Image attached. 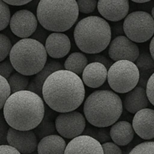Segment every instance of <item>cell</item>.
<instances>
[{
  "label": "cell",
  "mask_w": 154,
  "mask_h": 154,
  "mask_svg": "<svg viewBox=\"0 0 154 154\" xmlns=\"http://www.w3.org/2000/svg\"><path fill=\"white\" fill-rule=\"evenodd\" d=\"M85 93L84 84L79 75L66 69L51 74L42 87L45 102L59 113L75 111L84 102Z\"/></svg>",
  "instance_id": "6da1fadb"
},
{
  "label": "cell",
  "mask_w": 154,
  "mask_h": 154,
  "mask_svg": "<svg viewBox=\"0 0 154 154\" xmlns=\"http://www.w3.org/2000/svg\"><path fill=\"white\" fill-rule=\"evenodd\" d=\"M3 114L10 127L33 130L45 117L44 99L38 93L28 90L11 93L5 104Z\"/></svg>",
  "instance_id": "7a4b0ae2"
},
{
  "label": "cell",
  "mask_w": 154,
  "mask_h": 154,
  "mask_svg": "<svg viewBox=\"0 0 154 154\" xmlns=\"http://www.w3.org/2000/svg\"><path fill=\"white\" fill-rule=\"evenodd\" d=\"M83 110L90 124L97 127H109L121 117L123 105L114 91L96 90L87 98Z\"/></svg>",
  "instance_id": "3957f363"
},
{
  "label": "cell",
  "mask_w": 154,
  "mask_h": 154,
  "mask_svg": "<svg viewBox=\"0 0 154 154\" xmlns=\"http://www.w3.org/2000/svg\"><path fill=\"white\" fill-rule=\"evenodd\" d=\"M79 12L77 0H40L36 17L48 31L63 32L75 25Z\"/></svg>",
  "instance_id": "277c9868"
},
{
  "label": "cell",
  "mask_w": 154,
  "mask_h": 154,
  "mask_svg": "<svg viewBox=\"0 0 154 154\" xmlns=\"http://www.w3.org/2000/svg\"><path fill=\"white\" fill-rule=\"evenodd\" d=\"M74 38L82 52L87 54H99L111 43V28L105 18L87 17L75 26Z\"/></svg>",
  "instance_id": "5b68a950"
},
{
  "label": "cell",
  "mask_w": 154,
  "mask_h": 154,
  "mask_svg": "<svg viewBox=\"0 0 154 154\" xmlns=\"http://www.w3.org/2000/svg\"><path fill=\"white\" fill-rule=\"evenodd\" d=\"M9 60L15 71L32 76L45 67L48 61V53L42 42L26 38L20 39L12 47Z\"/></svg>",
  "instance_id": "8992f818"
},
{
  "label": "cell",
  "mask_w": 154,
  "mask_h": 154,
  "mask_svg": "<svg viewBox=\"0 0 154 154\" xmlns=\"http://www.w3.org/2000/svg\"><path fill=\"white\" fill-rule=\"evenodd\" d=\"M140 71L134 62L129 60L116 61L108 71V83L113 91L126 93L138 86Z\"/></svg>",
  "instance_id": "52a82bcc"
},
{
  "label": "cell",
  "mask_w": 154,
  "mask_h": 154,
  "mask_svg": "<svg viewBox=\"0 0 154 154\" xmlns=\"http://www.w3.org/2000/svg\"><path fill=\"white\" fill-rule=\"evenodd\" d=\"M123 29L126 36L132 42L144 43L154 35V19L146 11H133L124 18Z\"/></svg>",
  "instance_id": "ba28073f"
},
{
  "label": "cell",
  "mask_w": 154,
  "mask_h": 154,
  "mask_svg": "<svg viewBox=\"0 0 154 154\" xmlns=\"http://www.w3.org/2000/svg\"><path fill=\"white\" fill-rule=\"evenodd\" d=\"M86 120L85 117L78 111L60 113L55 119L57 132L63 138L73 139L82 135L87 126Z\"/></svg>",
  "instance_id": "9c48e42d"
},
{
  "label": "cell",
  "mask_w": 154,
  "mask_h": 154,
  "mask_svg": "<svg viewBox=\"0 0 154 154\" xmlns=\"http://www.w3.org/2000/svg\"><path fill=\"white\" fill-rule=\"evenodd\" d=\"M38 25L37 17L32 11L22 9L15 12L10 20V29L20 38H29L35 32Z\"/></svg>",
  "instance_id": "30bf717a"
},
{
  "label": "cell",
  "mask_w": 154,
  "mask_h": 154,
  "mask_svg": "<svg viewBox=\"0 0 154 154\" xmlns=\"http://www.w3.org/2000/svg\"><path fill=\"white\" fill-rule=\"evenodd\" d=\"M139 54L140 51L138 45L127 36H117L111 41L109 45L108 55L114 62L129 60L135 63Z\"/></svg>",
  "instance_id": "8fae6325"
},
{
  "label": "cell",
  "mask_w": 154,
  "mask_h": 154,
  "mask_svg": "<svg viewBox=\"0 0 154 154\" xmlns=\"http://www.w3.org/2000/svg\"><path fill=\"white\" fill-rule=\"evenodd\" d=\"M8 144L16 148L21 154H29L37 150L38 138L32 130H18L9 126Z\"/></svg>",
  "instance_id": "7c38bea8"
},
{
  "label": "cell",
  "mask_w": 154,
  "mask_h": 154,
  "mask_svg": "<svg viewBox=\"0 0 154 154\" xmlns=\"http://www.w3.org/2000/svg\"><path fill=\"white\" fill-rule=\"evenodd\" d=\"M97 8L105 20L118 22L129 14V0H98Z\"/></svg>",
  "instance_id": "4fadbf2b"
},
{
  "label": "cell",
  "mask_w": 154,
  "mask_h": 154,
  "mask_svg": "<svg viewBox=\"0 0 154 154\" xmlns=\"http://www.w3.org/2000/svg\"><path fill=\"white\" fill-rule=\"evenodd\" d=\"M65 154H104V151L99 141L90 135H81L69 141Z\"/></svg>",
  "instance_id": "5bb4252c"
},
{
  "label": "cell",
  "mask_w": 154,
  "mask_h": 154,
  "mask_svg": "<svg viewBox=\"0 0 154 154\" xmlns=\"http://www.w3.org/2000/svg\"><path fill=\"white\" fill-rule=\"evenodd\" d=\"M132 126L135 133L142 139L154 138V110L146 108L135 113Z\"/></svg>",
  "instance_id": "9a60e30c"
},
{
  "label": "cell",
  "mask_w": 154,
  "mask_h": 154,
  "mask_svg": "<svg viewBox=\"0 0 154 154\" xmlns=\"http://www.w3.org/2000/svg\"><path fill=\"white\" fill-rule=\"evenodd\" d=\"M71 41L67 35L59 32H53L45 41V49L53 59L66 57L71 50Z\"/></svg>",
  "instance_id": "2e32d148"
},
{
  "label": "cell",
  "mask_w": 154,
  "mask_h": 154,
  "mask_svg": "<svg viewBox=\"0 0 154 154\" xmlns=\"http://www.w3.org/2000/svg\"><path fill=\"white\" fill-rule=\"evenodd\" d=\"M108 79L106 66L99 62L88 63L82 73V81L84 85L90 88L102 87Z\"/></svg>",
  "instance_id": "e0dca14e"
},
{
  "label": "cell",
  "mask_w": 154,
  "mask_h": 154,
  "mask_svg": "<svg viewBox=\"0 0 154 154\" xmlns=\"http://www.w3.org/2000/svg\"><path fill=\"white\" fill-rule=\"evenodd\" d=\"M123 105L125 109L131 114H135L140 110L147 108L149 99L146 88L142 86H136L133 90L126 93Z\"/></svg>",
  "instance_id": "ac0fdd59"
},
{
  "label": "cell",
  "mask_w": 154,
  "mask_h": 154,
  "mask_svg": "<svg viewBox=\"0 0 154 154\" xmlns=\"http://www.w3.org/2000/svg\"><path fill=\"white\" fill-rule=\"evenodd\" d=\"M135 133L132 124L125 120L117 121L110 129V136L113 142L123 147L132 142Z\"/></svg>",
  "instance_id": "d6986e66"
},
{
  "label": "cell",
  "mask_w": 154,
  "mask_h": 154,
  "mask_svg": "<svg viewBox=\"0 0 154 154\" xmlns=\"http://www.w3.org/2000/svg\"><path fill=\"white\" fill-rule=\"evenodd\" d=\"M60 69H64V66H63L61 63L56 60L48 61L45 67L38 73L35 75L33 79L29 84L26 90L35 92L38 93L39 96H42V87L47 78L54 72L60 70Z\"/></svg>",
  "instance_id": "ffe728a7"
},
{
  "label": "cell",
  "mask_w": 154,
  "mask_h": 154,
  "mask_svg": "<svg viewBox=\"0 0 154 154\" xmlns=\"http://www.w3.org/2000/svg\"><path fill=\"white\" fill-rule=\"evenodd\" d=\"M66 146L63 137L53 134L40 140L37 151L38 154H65Z\"/></svg>",
  "instance_id": "44dd1931"
},
{
  "label": "cell",
  "mask_w": 154,
  "mask_h": 154,
  "mask_svg": "<svg viewBox=\"0 0 154 154\" xmlns=\"http://www.w3.org/2000/svg\"><path fill=\"white\" fill-rule=\"evenodd\" d=\"M88 65V59L80 52L72 53L64 63V69L78 75H82L84 69Z\"/></svg>",
  "instance_id": "7402d4cb"
},
{
  "label": "cell",
  "mask_w": 154,
  "mask_h": 154,
  "mask_svg": "<svg viewBox=\"0 0 154 154\" xmlns=\"http://www.w3.org/2000/svg\"><path fill=\"white\" fill-rule=\"evenodd\" d=\"M7 80L10 85L11 93L26 90L29 84V77L17 72L12 73Z\"/></svg>",
  "instance_id": "603a6c76"
},
{
  "label": "cell",
  "mask_w": 154,
  "mask_h": 154,
  "mask_svg": "<svg viewBox=\"0 0 154 154\" xmlns=\"http://www.w3.org/2000/svg\"><path fill=\"white\" fill-rule=\"evenodd\" d=\"M50 113L51 112L48 111V114H45L44 119L40 124L34 129V132L37 135V138L40 140L48 135H53L57 131L55 122L54 123L51 121V119H50Z\"/></svg>",
  "instance_id": "cb8c5ba5"
},
{
  "label": "cell",
  "mask_w": 154,
  "mask_h": 154,
  "mask_svg": "<svg viewBox=\"0 0 154 154\" xmlns=\"http://www.w3.org/2000/svg\"><path fill=\"white\" fill-rule=\"evenodd\" d=\"M107 128L108 127H97L90 124V126H86L83 134L90 135L99 141L101 144H103L111 139L110 136V130Z\"/></svg>",
  "instance_id": "d4e9b609"
},
{
  "label": "cell",
  "mask_w": 154,
  "mask_h": 154,
  "mask_svg": "<svg viewBox=\"0 0 154 154\" xmlns=\"http://www.w3.org/2000/svg\"><path fill=\"white\" fill-rule=\"evenodd\" d=\"M135 63L140 72H145L154 69V60L151 54L148 53L143 52L139 54Z\"/></svg>",
  "instance_id": "484cf974"
},
{
  "label": "cell",
  "mask_w": 154,
  "mask_h": 154,
  "mask_svg": "<svg viewBox=\"0 0 154 154\" xmlns=\"http://www.w3.org/2000/svg\"><path fill=\"white\" fill-rule=\"evenodd\" d=\"M11 11L8 4L3 0H0V31H2L7 28L10 23Z\"/></svg>",
  "instance_id": "4316f807"
},
{
  "label": "cell",
  "mask_w": 154,
  "mask_h": 154,
  "mask_svg": "<svg viewBox=\"0 0 154 154\" xmlns=\"http://www.w3.org/2000/svg\"><path fill=\"white\" fill-rule=\"evenodd\" d=\"M11 94L8 81L3 76L0 75V111L4 108L6 101Z\"/></svg>",
  "instance_id": "83f0119b"
},
{
  "label": "cell",
  "mask_w": 154,
  "mask_h": 154,
  "mask_svg": "<svg viewBox=\"0 0 154 154\" xmlns=\"http://www.w3.org/2000/svg\"><path fill=\"white\" fill-rule=\"evenodd\" d=\"M10 38L5 35L0 33V62H2L9 56L12 48Z\"/></svg>",
  "instance_id": "f1b7e54d"
},
{
  "label": "cell",
  "mask_w": 154,
  "mask_h": 154,
  "mask_svg": "<svg viewBox=\"0 0 154 154\" xmlns=\"http://www.w3.org/2000/svg\"><path fill=\"white\" fill-rule=\"evenodd\" d=\"M129 154H154V141H144L135 146Z\"/></svg>",
  "instance_id": "f546056e"
},
{
  "label": "cell",
  "mask_w": 154,
  "mask_h": 154,
  "mask_svg": "<svg viewBox=\"0 0 154 154\" xmlns=\"http://www.w3.org/2000/svg\"><path fill=\"white\" fill-rule=\"evenodd\" d=\"M79 11L83 14H90L97 8L98 0H77Z\"/></svg>",
  "instance_id": "4dcf8cb0"
},
{
  "label": "cell",
  "mask_w": 154,
  "mask_h": 154,
  "mask_svg": "<svg viewBox=\"0 0 154 154\" xmlns=\"http://www.w3.org/2000/svg\"><path fill=\"white\" fill-rule=\"evenodd\" d=\"M9 125L5 119L3 112L0 111V145L7 144V135Z\"/></svg>",
  "instance_id": "1f68e13d"
},
{
  "label": "cell",
  "mask_w": 154,
  "mask_h": 154,
  "mask_svg": "<svg viewBox=\"0 0 154 154\" xmlns=\"http://www.w3.org/2000/svg\"><path fill=\"white\" fill-rule=\"evenodd\" d=\"M14 71V69L10 60H5L4 61L0 62V75L8 79L10 75L13 73Z\"/></svg>",
  "instance_id": "d6a6232c"
},
{
  "label": "cell",
  "mask_w": 154,
  "mask_h": 154,
  "mask_svg": "<svg viewBox=\"0 0 154 154\" xmlns=\"http://www.w3.org/2000/svg\"><path fill=\"white\" fill-rule=\"evenodd\" d=\"M102 145L104 154H123L122 150L120 148L119 145L116 144L115 143L108 141L103 143Z\"/></svg>",
  "instance_id": "836d02e7"
},
{
  "label": "cell",
  "mask_w": 154,
  "mask_h": 154,
  "mask_svg": "<svg viewBox=\"0 0 154 154\" xmlns=\"http://www.w3.org/2000/svg\"><path fill=\"white\" fill-rule=\"evenodd\" d=\"M146 91L149 102L154 106V72L150 75V78L147 81Z\"/></svg>",
  "instance_id": "e575fe53"
},
{
  "label": "cell",
  "mask_w": 154,
  "mask_h": 154,
  "mask_svg": "<svg viewBox=\"0 0 154 154\" xmlns=\"http://www.w3.org/2000/svg\"><path fill=\"white\" fill-rule=\"evenodd\" d=\"M90 60H91L92 62H99V63H102L103 65H105L106 66L107 69H109L111 67V65L113 64V60H108V58L105 57L103 55H100L99 54H93V56L90 57Z\"/></svg>",
  "instance_id": "d590c367"
},
{
  "label": "cell",
  "mask_w": 154,
  "mask_h": 154,
  "mask_svg": "<svg viewBox=\"0 0 154 154\" xmlns=\"http://www.w3.org/2000/svg\"><path fill=\"white\" fill-rule=\"evenodd\" d=\"M0 154H21L12 146L9 144H2L0 145Z\"/></svg>",
  "instance_id": "8d00e7d4"
},
{
  "label": "cell",
  "mask_w": 154,
  "mask_h": 154,
  "mask_svg": "<svg viewBox=\"0 0 154 154\" xmlns=\"http://www.w3.org/2000/svg\"><path fill=\"white\" fill-rule=\"evenodd\" d=\"M7 4L14 6H21L26 5L32 2V0H3Z\"/></svg>",
  "instance_id": "74e56055"
},
{
  "label": "cell",
  "mask_w": 154,
  "mask_h": 154,
  "mask_svg": "<svg viewBox=\"0 0 154 154\" xmlns=\"http://www.w3.org/2000/svg\"><path fill=\"white\" fill-rule=\"evenodd\" d=\"M150 54H151L152 57H153V59L154 60V35L152 38L150 43Z\"/></svg>",
  "instance_id": "f35d334b"
},
{
  "label": "cell",
  "mask_w": 154,
  "mask_h": 154,
  "mask_svg": "<svg viewBox=\"0 0 154 154\" xmlns=\"http://www.w3.org/2000/svg\"><path fill=\"white\" fill-rule=\"evenodd\" d=\"M131 1L136 3H145V2H148L151 1V0H131Z\"/></svg>",
  "instance_id": "ab89813d"
},
{
  "label": "cell",
  "mask_w": 154,
  "mask_h": 154,
  "mask_svg": "<svg viewBox=\"0 0 154 154\" xmlns=\"http://www.w3.org/2000/svg\"><path fill=\"white\" fill-rule=\"evenodd\" d=\"M151 15H152V17H153V19H154V6H153V8H152V11H151Z\"/></svg>",
  "instance_id": "60d3db41"
},
{
  "label": "cell",
  "mask_w": 154,
  "mask_h": 154,
  "mask_svg": "<svg viewBox=\"0 0 154 154\" xmlns=\"http://www.w3.org/2000/svg\"><path fill=\"white\" fill-rule=\"evenodd\" d=\"M29 154H38V151H34V152H32V153H29Z\"/></svg>",
  "instance_id": "b9f144b4"
}]
</instances>
